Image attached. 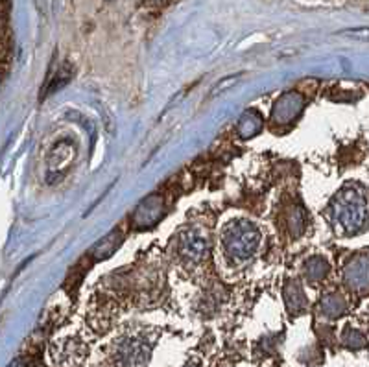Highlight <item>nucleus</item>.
Masks as SVG:
<instances>
[{"label": "nucleus", "mask_w": 369, "mask_h": 367, "mask_svg": "<svg viewBox=\"0 0 369 367\" xmlns=\"http://www.w3.org/2000/svg\"><path fill=\"white\" fill-rule=\"evenodd\" d=\"M261 235L249 221H233L222 233V248L229 257L236 261H246L257 251Z\"/></svg>", "instance_id": "f257e3e1"}, {"label": "nucleus", "mask_w": 369, "mask_h": 367, "mask_svg": "<svg viewBox=\"0 0 369 367\" xmlns=\"http://www.w3.org/2000/svg\"><path fill=\"white\" fill-rule=\"evenodd\" d=\"M333 216L342 233H355L365 221V198L355 191L340 192L333 205Z\"/></svg>", "instance_id": "f03ea898"}, {"label": "nucleus", "mask_w": 369, "mask_h": 367, "mask_svg": "<svg viewBox=\"0 0 369 367\" xmlns=\"http://www.w3.org/2000/svg\"><path fill=\"white\" fill-rule=\"evenodd\" d=\"M205 253V240L198 235H188L181 240V255L191 261H200Z\"/></svg>", "instance_id": "7ed1b4c3"}]
</instances>
